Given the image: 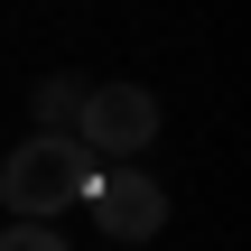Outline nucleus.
<instances>
[{
	"mask_svg": "<svg viewBox=\"0 0 251 251\" xmlns=\"http://www.w3.org/2000/svg\"><path fill=\"white\" fill-rule=\"evenodd\" d=\"M93 177H102V158H93L75 130H37V140L9 149V168H0V205H9L19 224H56L65 205H84Z\"/></svg>",
	"mask_w": 251,
	"mask_h": 251,
	"instance_id": "1",
	"label": "nucleus"
},
{
	"mask_svg": "<svg viewBox=\"0 0 251 251\" xmlns=\"http://www.w3.org/2000/svg\"><path fill=\"white\" fill-rule=\"evenodd\" d=\"M75 140L112 168H130V149L158 140V93L149 84H84V112H75Z\"/></svg>",
	"mask_w": 251,
	"mask_h": 251,
	"instance_id": "2",
	"label": "nucleus"
},
{
	"mask_svg": "<svg viewBox=\"0 0 251 251\" xmlns=\"http://www.w3.org/2000/svg\"><path fill=\"white\" fill-rule=\"evenodd\" d=\"M84 205H93V224H102L112 242H149V233H168V186H158L149 168H102V177L84 186Z\"/></svg>",
	"mask_w": 251,
	"mask_h": 251,
	"instance_id": "3",
	"label": "nucleus"
},
{
	"mask_svg": "<svg viewBox=\"0 0 251 251\" xmlns=\"http://www.w3.org/2000/svg\"><path fill=\"white\" fill-rule=\"evenodd\" d=\"M28 112H37V130H75V112H84V75H37Z\"/></svg>",
	"mask_w": 251,
	"mask_h": 251,
	"instance_id": "4",
	"label": "nucleus"
},
{
	"mask_svg": "<svg viewBox=\"0 0 251 251\" xmlns=\"http://www.w3.org/2000/svg\"><path fill=\"white\" fill-rule=\"evenodd\" d=\"M0 251H65V233H56V224H9Z\"/></svg>",
	"mask_w": 251,
	"mask_h": 251,
	"instance_id": "5",
	"label": "nucleus"
}]
</instances>
